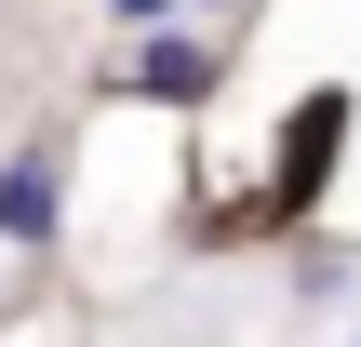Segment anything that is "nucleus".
<instances>
[{"mask_svg": "<svg viewBox=\"0 0 361 347\" xmlns=\"http://www.w3.org/2000/svg\"><path fill=\"white\" fill-rule=\"evenodd\" d=\"M214 80H228V40H214V27H147V40L121 53V94H134V107H201Z\"/></svg>", "mask_w": 361, "mask_h": 347, "instance_id": "obj_1", "label": "nucleus"}, {"mask_svg": "<svg viewBox=\"0 0 361 347\" xmlns=\"http://www.w3.org/2000/svg\"><path fill=\"white\" fill-rule=\"evenodd\" d=\"M54 241H67V160L0 147V254H54Z\"/></svg>", "mask_w": 361, "mask_h": 347, "instance_id": "obj_2", "label": "nucleus"}, {"mask_svg": "<svg viewBox=\"0 0 361 347\" xmlns=\"http://www.w3.org/2000/svg\"><path fill=\"white\" fill-rule=\"evenodd\" d=\"M107 27H121V40H147V27H188V0H107Z\"/></svg>", "mask_w": 361, "mask_h": 347, "instance_id": "obj_3", "label": "nucleus"}, {"mask_svg": "<svg viewBox=\"0 0 361 347\" xmlns=\"http://www.w3.org/2000/svg\"><path fill=\"white\" fill-rule=\"evenodd\" d=\"M228 13H255V0H188V27H228Z\"/></svg>", "mask_w": 361, "mask_h": 347, "instance_id": "obj_4", "label": "nucleus"}, {"mask_svg": "<svg viewBox=\"0 0 361 347\" xmlns=\"http://www.w3.org/2000/svg\"><path fill=\"white\" fill-rule=\"evenodd\" d=\"M335 347H361V321H348V334H335Z\"/></svg>", "mask_w": 361, "mask_h": 347, "instance_id": "obj_5", "label": "nucleus"}]
</instances>
